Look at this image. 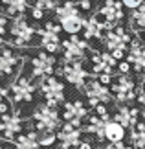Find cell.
Masks as SVG:
<instances>
[{"label":"cell","instance_id":"52a82bcc","mask_svg":"<svg viewBox=\"0 0 145 149\" xmlns=\"http://www.w3.org/2000/svg\"><path fill=\"white\" fill-rule=\"evenodd\" d=\"M90 44L85 37L79 35H70L66 41H62V61L65 63H74V61H85L90 52Z\"/></svg>","mask_w":145,"mask_h":149},{"label":"cell","instance_id":"8d00e7d4","mask_svg":"<svg viewBox=\"0 0 145 149\" xmlns=\"http://www.w3.org/2000/svg\"><path fill=\"white\" fill-rule=\"evenodd\" d=\"M8 96H9V88H6L2 83H0V103H2L4 100H8Z\"/></svg>","mask_w":145,"mask_h":149},{"label":"cell","instance_id":"8fae6325","mask_svg":"<svg viewBox=\"0 0 145 149\" xmlns=\"http://www.w3.org/2000/svg\"><path fill=\"white\" fill-rule=\"evenodd\" d=\"M39 90L42 94V98L46 100V103L51 107H59L61 103H65V83L59 77L50 76L40 79Z\"/></svg>","mask_w":145,"mask_h":149},{"label":"cell","instance_id":"6da1fadb","mask_svg":"<svg viewBox=\"0 0 145 149\" xmlns=\"http://www.w3.org/2000/svg\"><path fill=\"white\" fill-rule=\"evenodd\" d=\"M55 19L61 24L62 31L68 33V35H77V33L83 31L85 26V17L81 13V8L72 0H66L62 2L59 8L55 9Z\"/></svg>","mask_w":145,"mask_h":149},{"label":"cell","instance_id":"4316f807","mask_svg":"<svg viewBox=\"0 0 145 149\" xmlns=\"http://www.w3.org/2000/svg\"><path fill=\"white\" fill-rule=\"evenodd\" d=\"M130 146L134 149H145V122H140L130 129Z\"/></svg>","mask_w":145,"mask_h":149},{"label":"cell","instance_id":"e0dca14e","mask_svg":"<svg viewBox=\"0 0 145 149\" xmlns=\"http://www.w3.org/2000/svg\"><path fill=\"white\" fill-rule=\"evenodd\" d=\"M22 55L13 50V46H2L0 50V77H13L22 66Z\"/></svg>","mask_w":145,"mask_h":149},{"label":"cell","instance_id":"e575fe53","mask_svg":"<svg viewBox=\"0 0 145 149\" xmlns=\"http://www.w3.org/2000/svg\"><path fill=\"white\" fill-rule=\"evenodd\" d=\"M130 70H132V66L127 61H121L118 65V74H130Z\"/></svg>","mask_w":145,"mask_h":149},{"label":"cell","instance_id":"d6a6232c","mask_svg":"<svg viewBox=\"0 0 145 149\" xmlns=\"http://www.w3.org/2000/svg\"><path fill=\"white\" fill-rule=\"evenodd\" d=\"M103 149H134V147H132V146H127V144H123V142H116V144H110V142H108Z\"/></svg>","mask_w":145,"mask_h":149},{"label":"cell","instance_id":"603a6c76","mask_svg":"<svg viewBox=\"0 0 145 149\" xmlns=\"http://www.w3.org/2000/svg\"><path fill=\"white\" fill-rule=\"evenodd\" d=\"M4 8H6V15L15 19V17H24L28 9H31L33 6L30 4V0H2Z\"/></svg>","mask_w":145,"mask_h":149},{"label":"cell","instance_id":"ac0fdd59","mask_svg":"<svg viewBox=\"0 0 145 149\" xmlns=\"http://www.w3.org/2000/svg\"><path fill=\"white\" fill-rule=\"evenodd\" d=\"M57 142L59 149H79L83 142V129L72 123H65L57 131Z\"/></svg>","mask_w":145,"mask_h":149},{"label":"cell","instance_id":"f546056e","mask_svg":"<svg viewBox=\"0 0 145 149\" xmlns=\"http://www.w3.org/2000/svg\"><path fill=\"white\" fill-rule=\"evenodd\" d=\"M97 2H99V0H75V4L81 8V11H90Z\"/></svg>","mask_w":145,"mask_h":149},{"label":"cell","instance_id":"ab89813d","mask_svg":"<svg viewBox=\"0 0 145 149\" xmlns=\"http://www.w3.org/2000/svg\"><path fill=\"white\" fill-rule=\"evenodd\" d=\"M2 6H4V2H2V0H0V8H2Z\"/></svg>","mask_w":145,"mask_h":149},{"label":"cell","instance_id":"60d3db41","mask_svg":"<svg viewBox=\"0 0 145 149\" xmlns=\"http://www.w3.org/2000/svg\"><path fill=\"white\" fill-rule=\"evenodd\" d=\"M0 149H2V146H0Z\"/></svg>","mask_w":145,"mask_h":149},{"label":"cell","instance_id":"ffe728a7","mask_svg":"<svg viewBox=\"0 0 145 149\" xmlns=\"http://www.w3.org/2000/svg\"><path fill=\"white\" fill-rule=\"evenodd\" d=\"M138 118H140V109L130 107V105H118L112 120H116L118 123H121L125 129H134L138 123Z\"/></svg>","mask_w":145,"mask_h":149},{"label":"cell","instance_id":"3957f363","mask_svg":"<svg viewBox=\"0 0 145 149\" xmlns=\"http://www.w3.org/2000/svg\"><path fill=\"white\" fill-rule=\"evenodd\" d=\"M8 33H9V46L26 50L31 46L33 37L37 35V30L28 22L26 17H15L9 22Z\"/></svg>","mask_w":145,"mask_h":149},{"label":"cell","instance_id":"d590c367","mask_svg":"<svg viewBox=\"0 0 145 149\" xmlns=\"http://www.w3.org/2000/svg\"><path fill=\"white\" fill-rule=\"evenodd\" d=\"M44 15H46L44 11H40V9H37V8H31V17H33L35 20H42Z\"/></svg>","mask_w":145,"mask_h":149},{"label":"cell","instance_id":"4dcf8cb0","mask_svg":"<svg viewBox=\"0 0 145 149\" xmlns=\"http://www.w3.org/2000/svg\"><path fill=\"white\" fill-rule=\"evenodd\" d=\"M8 28H9V17L6 13H0V35L4 37V33H8Z\"/></svg>","mask_w":145,"mask_h":149},{"label":"cell","instance_id":"9a60e30c","mask_svg":"<svg viewBox=\"0 0 145 149\" xmlns=\"http://www.w3.org/2000/svg\"><path fill=\"white\" fill-rule=\"evenodd\" d=\"M55 57L48 54V52H39L35 57L30 59V70H31V76L37 77V79H44V77H50L53 76L55 72Z\"/></svg>","mask_w":145,"mask_h":149},{"label":"cell","instance_id":"ba28073f","mask_svg":"<svg viewBox=\"0 0 145 149\" xmlns=\"http://www.w3.org/2000/svg\"><path fill=\"white\" fill-rule=\"evenodd\" d=\"M24 129V118L19 111H11L0 116V140L15 142L22 134Z\"/></svg>","mask_w":145,"mask_h":149},{"label":"cell","instance_id":"83f0119b","mask_svg":"<svg viewBox=\"0 0 145 149\" xmlns=\"http://www.w3.org/2000/svg\"><path fill=\"white\" fill-rule=\"evenodd\" d=\"M31 2H33V8L44 11V13H48V11H55L61 6L59 0H31Z\"/></svg>","mask_w":145,"mask_h":149},{"label":"cell","instance_id":"836d02e7","mask_svg":"<svg viewBox=\"0 0 145 149\" xmlns=\"http://www.w3.org/2000/svg\"><path fill=\"white\" fill-rule=\"evenodd\" d=\"M138 103H140V107H142V114H143V118H145V85L140 88V94H138Z\"/></svg>","mask_w":145,"mask_h":149},{"label":"cell","instance_id":"cb8c5ba5","mask_svg":"<svg viewBox=\"0 0 145 149\" xmlns=\"http://www.w3.org/2000/svg\"><path fill=\"white\" fill-rule=\"evenodd\" d=\"M15 149H39L40 144H39V133L37 131H26L22 133L19 138L13 142Z\"/></svg>","mask_w":145,"mask_h":149},{"label":"cell","instance_id":"74e56055","mask_svg":"<svg viewBox=\"0 0 145 149\" xmlns=\"http://www.w3.org/2000/svg\"><path fill=\"white\" fill-rule=\"evenodd\" d=\"M79 149H92V144H90V142H86V140H83V142H81V146H79Z\"/></svg>","mask_w":145,"mask_h":149},{"label":"cell","instance_id":"2e32d148","mask_svg":"<svg viewBox=\"0 0 145 149\" xmlns=\"http://www.w3.org/2000/svg\"><path fill=\"white\" fill-rule=\"evenodd\" d=\"M127 63H130L132 70L136 72L138 77H142L145 81V42L140 37H134L130 42L129 50H127Z\"/></svg>","mask_w":145,"mask_h":149},{"label":"cell","instance_id":"1f68e13d","mask_svg":"<svg viewBox=\"0 0 145 149\" xmlns=\"http://www.w3.org/2000/svg\"><path fill=\"white\" fill-rule=\"evenodd\" d=\"M145 2V0H121V4L125 6L127 9H130V11H134V9H138L140 6Z\"/></svg>","mask_w":145,"mask_h":149},{"label":"cell","instance_id":"484cf974","mask_svg":"<svg viewBox=\"0 0 145 149\" xmlns=\"http://www.w3.org/2000/svg\"><path fill=\"white\" fill-rule=\"evenodd\" d=\"M129 22H130V28H132V30H134L136 33L145 31V2H143L138 9L130 11V15H129Z\"/></svg>","mask_w":145,"mask_h":149},{"label":"cell","instance_id":"4fadbf2b","mask_svg":"<svg viewBox=\"0 0 145 149\" xmlns=\"http://www.w3.org/2000/svg\"><path fill=\"white\" fill-rule=\"evenodd\" d=\"M119 61L110 52H92L90 57V70L96 77L99 76H114V70H118Z\"/></svg>","mask_w":145,"mask_h":149},{"label":"cell","instance_id":"277c9868","mask_svg":"<svg viewBox=\"0 0 145 149\" xmlns=\"http://www.w3.org/2000/svg\"><path fill=\"white\" fill-rule=\"evenodd\" d=\"M110 92H112L114 100L118 101V105H127V103L138 100V83L130 74H116L110 85Z\"/></svg>","mask_w":145,"mask_h":149},{"label":"cell","instance_id":"7c38bea8","mask_svg":"<svg viewBox=\"0 0 145 149\" xmlns=\"http://www.w3.org/2000/svg\"><path fill=\"white\" fill-rule=\"evenodd\" d=\"M85 96H86L88 105L92 109H96L99 105H108V103L114 100L112 92H110V87L103 85L97 77H90V81L86 83V87H85Z\"/></svg>","mask_w":145,"mask_h":149},{"label":"cell","instance_id":"f1b7e54d","mask_svg":"<svg viewBox=\"0 0 145 149\" xmlns=\"http://www.w3.org/2000/svg\"><path fill=\"white\" fill-rule=\"evenodd\" d=\"M57 142V133H39L40 147H51Z\"/></svg>","mask_w":145,"mask_h":149},{"label":"cell","instance_id":"d6986e66","mask_svg":"<svg viewBox=\"0 0 145 149\" xmlns=\"http://www.w3.org/2000/svg\"><path fill=\"white\" fill-rule=\"evenodd\" d=\"M88 116H90V111L81 100L66 101L65 105H62V120H65V123H72V125L81 127V123Z\"/></svg>","mask_w":145,"mask_h":149},{"label":"cell","instance_id":"9c48e42d","mask_svg":"<svg viewBox=\"0 0 145 149\" xmlns=\"http://www.w3.org/2000/svg\"><path fill=\"white\" fill-rule=\"evenodd\" d=\"M85 61H74V63H65L62 61V65L59 66V76H62L66 79L68 83L72 85V87H75V88H85L86 87V83L90 81V74H88V70L85 68V65H83Z\"/></svg>","mask_w":145,"mask_h":149},{"label":"cell","instance_id":"7402d4cb","mask_svg":"<svg viewBox=\"0 0 145 149\" xmlns=\"http://www.w3.org/2000/svg\"><path fill=\"white\" fill-rule=\"evenodd\" d=\"M105 31H107V26H105L103 19L97 13L94 17H90V19L85 20L83 37L86 39V41H90V39H99V41H101V37H103V33H105Z\"/></svg>","mask_w":145,"mask_h":149},{"label":"cell","instance_id":"f35d334b","mask_svg":"<svg viewBox=\"0 0 145 149\" xmlns=\"http://www.w3.org/2000/svg\"><path fill=\"white\" fill-rule=\"evenodd\" d=\"M2 46H4V37L0 35V48H2Z\"/></svg>","mask_w":145,"mask_h":149},{"label":"cell","instance_id":"8992f818","mask_svg":"<svg viewBox=\"0 0 145 149\" xmlns=\"http://www.w3.org/2000/svg\"><path fill=\"white\" fill-rule=\"evenodd\" d=\"M35 90L37 87L31 83V79L20 74L17 76V79H13L9 85V98L11 103L15 105H22V103H31V100L35 98Z\"/></svg>","mask_w":145,"mask_h":149},{"label":"cell","instance_id":"5b68a950","mask_svg":"<svg viewBox=\"0 0 145 149\" xmlns=\"http://www.w3.org/2000/svg\"><path fill=\"white\" fill-rule=\"evenodd\" d=\"M61 31L62 28L59 22H53V20H48L46 22L44 28H39L37 30V35L40 37V48L44 52H48V54H57V52H61L62 48V42H61Z\"/></svg>","mask_w":145,"mask_h":149},{"label":"cell","instance_id":"30bf717a","mask_svg":"<svg viewBox=\"0 0 145 149\" xmlns=\"http://www.w3.org/2000/svg\"><path fill=\"white\" fill-rule=\"evenodd\" d=\"M132 37L130 31L123 26H116L112 30H107L101 37V44L107 48V52H116V50H123L127 52L132 42Z\"/></svg>","mask_w":145,"mask_h":149},{"label":"cell","instance_id":"7a4b0ae2","mask_svg":"<svg viewBox=\"0 0 145 149\" xmlns=\"http://www.w3.org/2000/svg\"><path fill=\"white\" fill-rule=\"evenodd\" d=\"M61 114L57 111V107H51L48 103H40L33 109L31 120H33V127L37 133H57L62 125H61Z\"/></svg>","mask_w":145,"mask_h":149},{"label":"cell","instance_id":"d4e9b609","mask_svg":"<svg viewBox=\"0 0 145 149\" xmlns=\"http://www.w3.org/2000/svg\"><path fill=\"white\" fill-rule=\"evenodd\" d=\"M125 136H127V129L116 120H110L105 131V140H108L110 144H116V142H123Z\"/></svg>","mask_w":145,"mask_h":149},{"label":"cell","instance_id":"5bb4252c","mask_svg":"<svg viewBox=\"0 0 145 149\" xmlns=\"http://www.w3.org/2000/svg\"><path fill=\"white\" fill-rule=\"evenodd\" d=\"M125 6L121 4V0H105L99 8V15L103 22H105L107 30H112L116 26H121V20L125 19Z\"/></svg>","mask_w":145,"mask_h":149},{"label":"cell","instance_id":"44dd1931","mask_svg":"<svg viewBox=\"0 0 145 149\" xmlns=\"http://www.w3.org/2000/svg\"><path fill=\"white\" fill-rule=\"evenodd\" d=\"M110 120L108 118H101L99 114H90L88 118L85 120V133L92 134L96 140H105V131H107V125H108Z\"/></svg>","mask_w":145,"mask_h":149}]
</instances>
